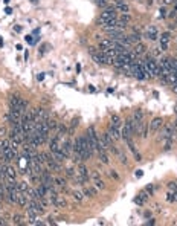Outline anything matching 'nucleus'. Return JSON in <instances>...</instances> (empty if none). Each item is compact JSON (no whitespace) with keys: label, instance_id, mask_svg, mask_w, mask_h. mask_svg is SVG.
<instances>
[{"label":"nucleus","instance_id":"f257e3e1","mask_svg":"<svg viewBox=\"0 0 177 226\" xmlns=\"http://www.w3.org/2000/svg\"><path fill=\"white\" fill-rule=\"evenodd\" d=\"M113 18H116V8L113 6V8H107V9H104V12L101 14V17H99V23L102 25V26H105L110 20H113Z\"/></svg>","mask_w":177,"mask_h":226},{"label":"nucleus","instance_id":"f03ea898","mask_svg":"<svg viewBox=\"0 0 177 226\" xmlns=\"http://www.w3.org/2000/svg\"><path fill=\"white\" fill-rule=\"evenodd\" d=\"M137 61H134L132 64V75L136 77L137 80H145L147 75H145V70H144V63H137Z\"/></svg>","mask_w":177,"mask_h":226},{"label":"nucleus","instance_id":"7ed1b4c3","mask_svg":"<svg viewBox=\"0 0 177 226\" xmlns=\"http://www.w3.org/2000/svg\"><path fill=\"white\" fill-rule=\"evenodd\" d=\"M28 208H31V209H32V211H35L37 214H43L44 209H46L43 205H41V202H40L38 199H35V200H29Z\"/></svg>","mask_w":177,"mask_h":226},{"label":"nucleus","instance_id":"20e7f679","mask_svg":"<svg viewBox=\"0 0 177 226\" xmlns=\"http://www.w3.org/2000/svg\"><path fill=\"white\" fill-rule=\"evenodd\" d=\"M132 135H133V127H132V121H127L125 125L122 127L121 130V136L127 141V139H132Z\"/></svg>","mask_w":177,"mask_h":226},{"label":"nucleus","instance_id":"39448f33","mask_svg":"<svg viewBox=\"0 0 177 226\" xmlns=\"http://www.w3.org/2000/svg\"><path fill=\"white\" fill-rule=\"evenodd\" d=\"M162 125H163L162 118H154V119L150 122V132H151V133H156L159 129H162Z\"/></svg>","mask_w":177,"mask_h":226},{"label":"nucleus","instance_id":"423d86ee","mask_svg":"<svg viewBox=\"0 0 177 226\" xmlns=\"http://www.w3.org/2000/svg\"><path fill=\"white\" fill-rule=\"evenodd\" d=\"M17 177V170L12 165H6V173H5V180H15Z\"/></svg>","mask_w":177,"mask_h":226},{"label":"nucleus","instance_id":"0eeeda50","mask_svg":"<svg viewBox=\"0 0 177 226\" xmlns=\"http://www.w3.org/2000/svg\"><path fill=\"white\" fill-rule=\"evenodd\" d=\"M115 8L119 9L122 14H128L130 12V6L125 3V0H115Z\"/></svg>","mask_w":177,"mask_h":226},{"label":"nucleus","instance_id":"6e6552de","mask_svg":"<svg viewBox=\"0 0 177 226\" xmlns=\"http://www.w3.org/2000/svg\"><path fill=\"white\" fill-rule=\"evenodd\" d=\"M28 196H26V192H22V191H18V197H17V205L18 206H22V208H26L28 206Z\"/></svg>","mask_w":177,"mask_h":226},{"label":"nucleus","instance_id":"1a4fd4ad","mask_svg":"<svg viewBox=\"0 0 177 226\" xmlns=\"http://www.w3.org/2000/svg\"><path fill=\"white\" fill-rule=\"evenodd\" d=\"M108 133H110V136H112L113 141H118V139L121 137V130H119V127H116V125H113V124H110Z\"/></svg>","mask_w":177,"mask_h":226},{"label":"nucleus","instance_id":"9d476101","mask_svg":"<svg viewBox=\"0 0 177 226\" xmlns=\"http://www.w3.org/2000/svg\"><path fill=\"white\" fill-rule=\"evenodd\" d=\"M99 49H113V40L112 38H102L99 42Z\"/></svg>","mask_w":177,"mask_h":226},{"label":"nucleus","instance_id":"9b49d317","mask_svg":"<svg viewBox=\"0 0 177 226\" xmlns=\"http://www.w3.org/2000/svg\"><path fill=\"white\" fill-rule=\"evenodd\" d=\"M9 148H11V141L6 139V137H2V139H0V151L5 153V151L9 150Z\"/></svg>","mask_w":177,"mask_h":226},{"label":"nucleus","instance_id":"f8f14e48","mask_svg":"<svg viewBox=\"0 0 177 226\" xmlns=\"http://www.w3.org/2000/svg\"><path fill=\"white\" fill-rule=\"evenodd\" d=\"M163 141H165V144H163V150H165V151H170V150L173 148V141H174V136H168V137H165Z\"/></svg>","mask_w":177,"mask_h":226},{"label":"nucleus","instance_id":"ddd939ff","mask_svg":"<svg viewBox=\"0 0 177 226\" xmlns=\"http://www.w3.org/2000/svg\"><path fill=\"white\" fill-rule=\"evenodd\" d=\"M147 35H148L150 40H157V29H156V26H150Z\"/></svg>","mask_w":177,"mask_h":226},{"label":"nucleus","instance_id":"4468645a","mask_svg":"<svg viewBox=\"0 0 177 226\" xmlns=\"http://www.w3.org/2000/svg\"><path fill=\"white\" fill-rule=\"evenodd\" d=\"M66 205H67V202H66V199H63L61 196H58L57 200H55V203H53V206H55V208H60V209H61V208H66Z\"/></svg>","mask_w":177,"mask_h":226},{"label":"nucleus","instance_id":"2eb2a0df","mask_svg":"<svg viewBox=\"0 0 177 226\" xmlns=\"http://www.w3.org/2000/svg\"><path fill=\"white\" fill-rule=\"evenodd\" d=\"M11 107H18L20 109V102H22V98L20 96H17V95H14V96H11Z\"/></svg>","mask_w":177,"mask_h":226},{"label":"nucleus","instance_id":"dca6fc26","mask_svg":"<svg viewBox=\"0 0 177 226\" xmlns=\"http://www.w3.org/2000/svg\"><path fill=\"white\" fill-rule=\"evenodd\" d=\"M145 52V45L144 43H136V46H134V54L136 55H139V54H144Z\"/></svg>","mask_w":177,"mask_h":226},{"label":"nucleus","instance_id":"f3484780","mask_svg":"<svg viewBox=\"0 0 177 226\" xmlns=\"http://www.w3.org/2000/svg\"><path fill=\"white\" fill-rule=\"evenodd\" d=\"M84 196H87V197H95V196H96V188L87 186V188L84 189Z\"/></svg>","mask_w":177,"mask_h":226},{"label":"nucleus","instance_id":"a211bd4d","mask_svg":"<svg viewBox=\"0 0 177 226\" xmlns=\"http://www.w3.org/2000/svg\"><path fill=\"white\" fill-rule=\"evenodd\" d=\"M98 156H99V161H101L102 164L107 165V164L110 162V161H108V156L105 154V151H98Z\"/></svg>","mask_w":177,"mask_h":226},{"label":"nucleus","instance_id":"6ab92c4d","mask_svg":"<svg viewBox=\"0 0 177 226\" xmlns=\"http://www.w3.org/2000/svg\"><path fill=\"white\" fill-rule=\"evenodd\" d=\"M47 124H49V129L50 130H58V122L55 121V119H50V118H47Z\"/></svg>","mask_w":177,"mask_h":226},{"label":"nucleus","instance_id":"aec40b11","mask_svg":"<svg viewBox=\"0 0 177 226\" xmlns=\"http://www.w3.org/2000/svg\"><path fill=\"white\" fill-rule=\"evenodd\" d=\"M12 223L14 225H23V217L20 214H14L12 216Z\"/></svg>","mask_w":177,"mask_h":226},{"label":"nucleus","instance_id":"412c9836","mask_svg":"<svg viewBox=\"0 0 177 226\" xmlns=\"http://www.w3.org/2000/svg\"><path fill=\"white\" fill-rule=\"evenodd\" d=\"M121 118H119V115H112V124L113 125H116V127H119L121 125Z\"/></svg>","mask_w":177,"mask_h":226},{"label":"nucleus","instance_id":"4be33fe9","mask_svg":"<svg viewBox=\"0 0 177 226\" xmlns=\"http://www.w3.org/2000/svg\"><path fill=\"white\" fill-rule=\"evenodd\" d=\"M17 188H18V191H22V192H26L29 186H28V183H26V182H18V183H17Z\"/></svg>","mask_w":177,"mask_h":226},{"label":"nucleus","instance_id":"5701e85b","mask_svg":"<svg viewBox=\"0 0 177 226\" xmlns=\"http://www.w3.org/2000/svg\"><path fill=\"white\" fill-rule=\"evenodd\" d=\"M171 40V34L170 32H163L162 37H160V43H168Z\"/></svg>","mask_w":177,"mask_h":226},{"label":"nucleus","instance_id":"b1692460","mask_svg":"<svg viewBox=\"0 0 177 226\" xmlns=\"http://www.w3.org/2000/svg\"><path fill=\"white\" fill-rule=\"evenodd\" d=\"M78 173L83 176V177H86V179H88V171L87 168L84 167V165H80V170H78Z\"/></svg>","mask_w":177,"mask_h":226},{"label":"nucleus","instance_id":"393cba45","mask_svg":"<svg viewBox=\"0 0 177 226\" xmlns=\"http://www.w3.org/2000/svg\"><path fill=\"white\" fill-rule=\"evenodd\" d=\"M83 196H84V194L80 192V191H73V192H72V197H73L77 202H81V200H83Z\"/></svg>","mask_w":177,"mask_h":226},{"label":"nucleus","instance_id":"a878e982","mask_svg":"<svg viewBox=\"0 0 177 226\" xmlns=\"http://www.w3.org/2000/svg\"><path fill=\"white\" fill-rule=\"evenodd\" d=\"M140 130H142V137H147V136H148V130H150V125H147V124H144V122H142Z\"/></svg>","mask_w":177,"mask_h":226},{"label":"nucleus","instance_id":"bb28decb","mask_svg":"<svg viewBox=\"0 0 177 226\" xmlns=\"http://www.w3.org/2000/svg\"><path fill=\"white\" fill-rule=\"evenodd\" d=\"M95 186L99 188V189H104V188H105V183L101 180V179H96V180H95Z\"/></svg>","mask_w":177,"mask_h":226},{"label":"nucleus","instance_id":"cd10ccee","mask_svg":"<svg viewBox=\"0 0 177 226\" xmlns=\"http://www.w3.org/2000/svg\"><path fill=\"white\" fill-rule=\"evenodd\" d=\"M55 183H57L58 186H61V188L66 186V180H64L63 177H57V179H55Z\"/></svg>","mask_w":177,"mask_h":226},{"label":"nucleus","instance_id":"c85d7f7f","mask_svg":"<svg viewBox=\"0 0 177 226\" xmlns=\"http://www.w3.org/2000/svg\"><path fill=\"white\" fill-rule=\"evenodd\" d=\"M168 188H170L171 192H177V183L176 182H170V183H168Z\"/></svg>","mask_w":177,"mask_h":226},{"label":"nucleus","instance_id":"c756f323","mask_svg":"<svg viewBox=\"0 0 177 226\" xmlns=\"http://www.w3.org/2000/svg\"><path fill=\"white\" fill-rule=\"evenodd\" d=\"M6 133H8V130H6V127H3V125H0V139H2V137H5V136H6Z\"/></svg>","mask_w":177,"mask_h":226},{"label":"nucleus","instance_id":"7c9ffc66","mask_svg":"<svg viewBox=\"0 0 177 226\" xmlns=\"http://www.w3.org/2000/svg\"><path fill=\"white\" fill-rule=\"evenodd\" d=\"M134 119H136V121H142V112L136 110V112H134Z\"/></svg>","mask_w":177,"mask_h":226},{"label":"nucleus","instance_id":"2f4dec72","mask_svg":"<svg viewBox=\"0 0 177 226\" xmlns=\"http://www.w3.org/2000/svg\"><path fill=\"white\" fill-rule=\"evenodd\" d=\"M118 156H119V159H121V162H122V164L125 165V164H127V156H125V154H122L121 151L118 153Z\"/></svg>","mask_w":177,"mask_h":226},{"label":"nucleus","instance_id":"473e14b6","mask_svg":"<svg viewBox=\"0 0 177 226\" xmlns=\"http://www.w3.org/2000/svg\"><path fill=\"white\" fill-rule=\"evenodd\" d=\"M159 17H160V18H165V17H167V11H165V8H160V9H159Z\"/></svg>","mask_w":177,"mask_h":226},{"label":"nucleus","instance_id":"72a5a7b5","mask_svg":"<svg viewBox=\"0 0 177 226\" xmlns=\"http://www.w3.org/2000/svg\"><path fill=\"white\" fill-rule=\"evenodd\" d=\"M66 173H67V176H69V177H75V176H73V168H67V170H66Z\"/></svg>","mask_w":177,"mask_h":226},{"label":"nucleus","instance_id":"f704fd0d","mask_svg":"<svg viewBox=\"0 0 177 226\" xmlns=\"http://www.w3.org/2000/svg\"><path fill=\"white\" fill-rule=\"evenodd\" d=\"M110 176H112V177H115V179H116V180H118V179H119V176H118V174H116V173H115V170H110Z\"/></svg>","mask_w":177,"mask_h":226},{"label":"nucleus","instance_id":"c9c22d12","mask_svg":"<svg viewBox=\"0 0 177 226\" xmlns=\"http://www.w3.org/2000/svg\"><path fill=\"white\" fill-rule=\"evenodd\" d=\"M92 177H93V179H95V180H96V179H99V173H98V171H96V170H95V171H93V173H92Z\"/></svg>","mask_w":177,"mask_h":226},{"label":"nucleus","instance_id":"e433bc0d","mask_svg":"<svg viewBox=\"0 0 177 226\" xmlns=\"http://www.w3.org/2000/svg\"><path fill=\"white\" fill-rule=\"evenodd\" d=\"M142 174H144V173H142V170H137V173H136V177H142Z\"/></svg>","mask_w":177,"mask_h":226},{"label":"nucleus","instance_id":"4c0bfd02","mask_svg":"<svg viewBox=\"0 0 177 226\" xmlns=\"http://www.w3.org/2000/svg\"><path fill=\"white\" fill-rule=\"evenodd\" d=\"M165 5H170V3H174V0H163Z\"/></svg>","mask_w":177,"mask_h":226},{"label":"nucleus","instance_id":"58836bf2","mask_svg":"<svg viewBox=\"0 0 177 226\" xmlns=\"http://www.w3.org/2000/svg\"><path fill=\"white\" fill-rule=\"evenodd\" d=\"M0 225H6V220H5V217H3V219L0 217Z\"/></svg>","mask_w":177,"mask_h":226},{"label":"nucleus","instance_id":"ea45409f","mask_svg":"<svg viewBox=\"0 0 177 226\" xmlns=\"http://www.w3.org/2000/svg\"><path fill=\"white\" fill-rule=\"evenodd\" d=\"M147 5H148V6H151V5H153V0H147Z\"/></svg>","mask_w":177,"mask_h":226},{"label":"nucleus","instance_id":"a19ab883","mask_svg":"<svg viewBox=\"0 0 177 226\" xmlns=\"http://www.w3.org/2000/svg\"><path fill=\"white\" fill-rule=\"evenodd\" d=\"M174 12H176V15H177V3H174V9H173Z\"/></svg>","mask_w":177,"mask_h":226},{"label":"nucleus","instance_id":"79ce46f5","mask_svg":"<svg viewBox=\"0 0 177 226\" xmlns=\"http://www.w3.org/2000/svg\"><path fill=\"white\" fill-rule=\"evenodd\" d=\"M176 115H177V113H176ZM176 127H177V119H176Z\"/></svg>","mask_w":177,"mask_h":226},{"label":"nucleus","instance_id":"37998d69","mask_svg":"<svg viewBox=\"0 0 177 226\" xmlns=\"http://www.w3.org/2000/svg\"><path fill=\"white\" fill-rule=\"evenodd\" d=\"M174 3H177V0H174Z\"/></svg>","mask_w":177,"mask_h":226},{"label":"nucleus","instance_id":"c03bdc74","mask_svg":"<svg viewBox=\"0 0 177 226\" xmlns=\"http://www.w3.org/2000/svg\"><path fill=\"white\" fill-rule=\"evenodd\" d=\"M139 2H142V0H139Z\"/></svg>","mask_w":177,"mask_h":226}]
</instances>
